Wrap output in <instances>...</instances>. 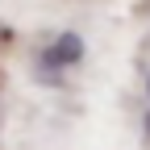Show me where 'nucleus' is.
<instances>
[{
    "instance_id": "1",
    "label": "nucleus",
    "mask_w": 150,
    "mask_h": 150,
    "mask_svg": "<svg viewBox=\"0 0 150 150\" xmlns=\"http://www.w3.org/2000/svg\"><path fill=\"white\" fill-rule=\"evenodd\" d=\"M79 54H83V42H79V38H75V33H59L42 50V63L50 71H63V67H75V63H79Z\"/></svg>"
},
{
    "instance_id": "2",
    "label": "nucleus",
    "mask_w": 150,
    "mask_h": 150,
    "mask_svg": "<svg viewBox=\"0 0 150 150\" xmlns=\"http://www.w3.org/2000/svg\"><path fill=\"white\" fill-rule=\"evenodd\" d=\"M146 96H150V79H146ZM146 129H150V112H146Z\"/></svg>"
}]
</instances>
